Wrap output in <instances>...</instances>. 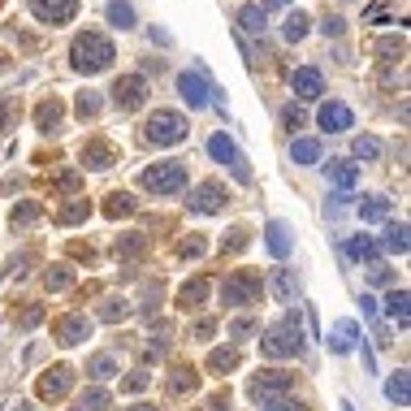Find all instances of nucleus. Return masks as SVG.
Segmentation results:
<instances>
[{
  "instance_id": "nucleus-1",
  "label": "nucleus",
  "mask_w": 411,
  "mask_h": 411,
  "mask_svg": "<svg viewBox=\"0 0 411 411\" xmlns=\"http://www.w3.org/2000/svg\"><path fill=\"white\" fill-rule=\"evenodd\" d=\"M113 44L100 35V30H87V35H78L74 39V48H70V61H74V70L78 74H100V70H108L113 65Z\"/></svg>"
},
{
  "instance_id": "nucleus-2",
  "label": "nucleus",
  "mask_w": 411,
  "mask_h": 411,
  "mask_svg": "<svg viewBox=\"0 0 411 411\" xmlns=\"http://www.w3.org/2000/svg\"><path fill=\"white\" fill-rule=\"evenodd\" d=\"M260 351H265L269 359H286V355H299L303 351V325H299V316H282L269 334H265V342H260Z\"/></svg>"
},
{
  "instance_id": "nucleus-3",
  "label": "nucleus",
  "mask_w": 411,
  "mask_h": 411,
  "mask_svg": "<svg viewBox=\"0 0 411 411\" xmlns=\"http://www.w3.org/2000/svg\"><path fill=\"white\" fill-rule=\"evenodd\" d=\"M147 143H156V147H173V143H182L187 139V117L182 113H169V108H160L147 117Z\"/></svg>"
},
{
  "instance_id": "nucleus-4",
  "label": "nucleus",
  "mask_w": 411,
  "mask_h": 411,
  "mask_svg": "<svg viewBox=\"0 0 411 411\" xmlns=\"http://www.w3.org/2000/svg\"><path fill=\"white\" fill-rule=\"evenodd\" d=\"M143 187L152 195H173L187 187V164L182 160H160L152 169H143Z\"/></svg>"
},
{
  "instance_id": "nucleus-5",
  "label": "nucleus",
  "mask_w": 411,
  "mask_h": 411,
  "mask_svg": "<svg viewBox=\"0 0 411 411\" xmlns=\"http://www.w3.org/2000/svg\"><path fill=\"white\" fill-rule=\"evenodd\" d=\"M221 299H225V307L256 303V299H260V277H256L251 269H238V273H229V277H225V286H221Z\"/></svg>"
},
{
  "instance_id": "nucleus-6",
  "label": "nucleus",
  "mask_w": 411,
  "mask_h": 411,
  "mask_svg": "<svg viewBox=\"0 0 411 411\" xmlns=\"http://www.w3.org/2000/svg\"><path fill=\"white\" fill-rule=\"evenodd\" d=\"M143 100H147V78H143V74H126V78L113 82V104H117L122 113L139 108Z\"/></svg>"
},
{
  "instance_id": "nucleus-7",
  "label": "nucleus",
  "mask_w": 411,
  "mask_h": 411,
  "mask_svg": "<svg viewBox=\"0 0 411 411\" xmlns=\"http://www.w3.org/2000/svg\"><path fill=\"white\" fill-rule=\"evenodd\" d=\"M290 385H294V376H290V372H260L256 381H251V399H256V403L282 399V394H290Z\"/></svg>"
},
{
  "instance_id": "nucleus-8",
  "label": "nucleus",
  "mask_w": 411,
  "mask_h": 411,
  "mask_svg": "<svg viewBox=\"0 0 411 411\" xmlns=\"http://www.w3.org/2000/svg\"><path fill=\"white\" fill-rule=\"evenodd\" d=\"M225 204H229V195H225L221 182H200V187H195V195H191V212H200V217L221 212Z\"/></svg>"
},
{
  "instance_id": "nucleus-9",
  "label": "nucleus",
  "mask_w": 411,
  "mask_h": 411,
  "mask_svg": "<svg viewBox=\"0 0 411 411\" xmlns=\"http://www.w3.org/2000/svg\"><path fill=\"white\" fill-rule=\"evenodd\" d=\"M30 13H35L39 22H48V26H61V22H70L78 13V0H30Z\"/></svg>"
},
{
  "instance_id": "nucleus-10",
  "label": "nucleus",
  "mask_w": 411,
  "mask_h": 411,
  "mask_svg": "<svg viewBox=\"0 0 411 411\" xmlns=\"http://www.w3.org/2000/svg\"><path fill=\"white\" fill-rule=\"evenodd\" d=\"M178 91H182V100L191 104V108H204L208 104V95H212V87H208V78L195 70V74H182L178 78Z\"/></svg>"
},
{
  "instance_id": "nucleus-11",
  "label": "nucleus",
  "mask_w": 411,
  "mask_h": 411,
  "mask_svg": "<svg viewBox=\"0 0 411 411\" xmlns=\"http://www.w3.org/2000/svg\"><path fill=\"white\" fill-rule=\"evenodd\" d=\"M290 87H294V95H299V100H316V95L325 91V78H321L316 65H303V70H294Z\"/></svg>"
},
{
  "instance_id": "nucleus-12",
  "label": "nucleus",
  "mask_w": 411,
  "mask_h": 411,
  "mask_svg": "<svg viewBox=\"0 0 411 411\" xmlns=\"http://www.w3.org/2000/svg\"><path fill=\"white\" fill-rule=\"evenodd\" d=\"M52 334H57L61 347H74V342H82V338L91 334V325H87V316H78V312H74V316H61V321H57Z\"/></svg>"
},
{
  "instance_id": "nucleus-13",
  "label": "nucleus",
  "mask_w": 411,
  "mask_h": 411,
  "mask_svg": "<svg viewBox=\"0 0 411 411\" xmlns=\"http://www.w3.org/2000/svg\"><path fill=\"white\" fill-rule=\"evenodd\" d=\"M70 381H74V372L65 368V364H57L52 372L39 376V399H61V394L70 390Z\"/></svg>"
},
{
  "instance_id": "nucleus-14",
  "label": "nucleus",
  "mask_w": 411,
  "mask_h": 411,
  "mask_svg": "<svg viewBox=\"0 0 411 411\" xmlns=\"http://www.w3.org/2000/svg\"><path fill=\"white\" fill-rule=\"evenodd\" d=\"M316 122H321L325 130H351V122H355V117H351V108H347V104H338V100H334V104H325V108L316 113Z\"/></svg>"
},
{
  "instance_id": "nucleus-15",
  "label": "nucleus",
  "mask_w": 411,
  "mask_h": 411,
  "mask_svg": "<svg viewBox=\"0 0 411 411\" xmlns=\"http://www.w3.org/2000/svg\"><path fill=\"white\" fill-rule=\"evenodd\" d=\"M265 242H269V251L277 260H286L290 256V229H286V221H269L265 225Z\"/></svg>"
},
{
  "instance_id": "nucleus-16",
  "label": "nucleus",
  "mask_w": 411,
  "mask_h": 411,
  "mask_svg": "<svg viewBox=\"0 0 411 411\" xmlns=\"http://www.w3.org/2000/svg\"><path fill=\"white\" fill-rule=\"evenodd\" d=\"M82 164H87V169H108V164H113V143L91 139L87 147H82Z\"/></svg>"
},
{
  "instance_id": "nucleus-17",
  "label": "nucleus",
  "mask_w": 411,
  "mask_h": 411,
  "mask_svg": "<svg viewBox=\"0 0 411 411\" xmlns=\"http://www.w3.org/2000/svg\"><path fill=\"white\" fill-rule=\"evenodd\" d=\"M208 290H212V286H208V277H195V282H187L182 290H178V307H187V312H191V307H200V303L208 299Z\"/></svg>"
},
{
  "instance_id": "nucleus-18",
  "label": "nucleus",
  "mask_w": 411,
  "mask_h": 411,
  "mask_svg": "<svg viewBox=\"0 0 411 411\" xmlns=\"http://www.w3.org/2000/svg\"><path fill=\"white\" fill-rule=\"evenodd\" d=\"M325 169H329V178H334V182H338L342 191H351V187H355V178H359L351 160H329V164H325Z\"/></svg>"
},
{
  "instance_id": "nucleus-19",
  "label": "nucleus",
  "mask_w": 411,
  "mask_h": 411,
  "mask_svg": "<svg viewBox=\"0 0 411 411\" xmlns=\"http://www.w3.org/2000/svg\"><path fill=\"white\" fill-rule=\"evenodd\" d=\"M238 26L251 30V35H260V30H265V9H260V5H242L238 9Z\"/></svg>"
},
{
  "instance_id": "nucleus-20",
  "label": "nucleus",
  "mask_w": 411,
  "mask_h": 411,
  "mask_svg": "<svg viewBox=\"0 0 411 411\" xmlns=\"http://www.w3.org/2000/svg\"><path fill=\"white\" fill-rule=\"evenodd\" d=\"M385 394H390V403L407 407V394H411V381H407V372H394L390 381H385Z\"/></svg>"
},
{
  "instance_id": "nucleus-21",
  "label": "nucleus",
  "mask_w": 411,
  "mask_h": 411,
  "mask_svg": "<svg viewBox=\"0 0 411 411\" xmlns=\"http://www.w3.org/2000/svg\"><path fill=\"white\" fill-rule=\"evenodd\" d=\"M273 290H277V299H282V303H290L294 294H299V277H294L290 269H282V273H277V282H273Z\"/></svg>"
},
{
  "instance_id": "nucleus-22",
  "label": "nucleus",
  "mask_w": 411,
  "mask_h": 411,
  "mask_svg": "<svg viewBox=\"0 0 411 411\" xmlns=\"http://www.w3.org/2000/svg\"><path fill=\"white\" fill-rule=\"evenodd\" d=\"M347 256H351V260H376V242H372L368 234H355V238L347 242Z\"/></svg>"
},
{
  "instance_id": "nucleus-23",
  "label": "nucleus",
  "mask_w": 411,
  "mask_h": 411,
  "mask_svg": "<svg viewBox=\"0 0 411 411\" xmlns=\"http://www.w3.org/2000/svg\"><path fill=\"white\" fill-rule=\"evenodd\" d=\"M35 122H39V130H57L61 126V104L57 100H44L39 113H35Z\"/></svg>"
},
{
  "instance_id": "nucleus-24",
  "label": "nucleus",
  "mask_w": 411,
  "mask_h": 411,
  "mask_svg": "<svg viewBox=\"0 0 411 411\" xmlns=\"http://www.w3.org/2000/svg\"><path fill=\"white\" fill-rule=\"evenodd\" d=\"M359 217H364V221H385V217H390V200L372 195L368 204H359Z\"/></svg>"
},
{
  "instance_id": "nucleus-25",
  "label": "nucleus",
  "mask_w": 411,
  "mask_h": 411,
  "mask_svg": "<svg viewBox=\"0 0 411 411\" xmlns=\"http://www.w3.org/2000/svg\"><path fill=\"white\" fill-rule=\"evenodd\" d=\"M282 35H286L290 44H299V39L307 35V18H303V13H286V22H282Z\"/></svg>"
},
{
  "instance_id": "nucleus-26",
  "label": "nucleus",
  "mask_w": 411,
  "mask_h": 411,
  "mask_svg": "<svg viewBox=\"0 0 411 411\" xmlns=\"http://www.w3.org/2000/svg\"><path fill=\"white\" fill-rule=\"evenodd\" d=\"M294 160H299V164H316L321 160V143L316 139H294Z\"/></svg>"
},
{
  "instance_id": "nucleus-27",
  "label": "nucleus",
  "mask_w": 411,
  "mask_h": 411,
  "mask_svg": "<svg viewBox=\"0 0 411 411\" xmlns=\"http://www.w3.org/2000/svg\"><path fill=\"white\" fill-rule=\"evenodd\" d=\"M208 156H212V160H221V164H225V160H234L238 152H234V143H229L225 135H212V139H208Z\"/></svg>"
},
{
  "instance_id": "nucleus-28",
  "label": "nucleus",
  "mask_w": 411,
  "mask_h": 411,
  "mask_svg": "<svg viewBox=\"0 0 411 411\" xmlns=\"http://www.w3.org/2000/svg\"><path fill=\"white\" fill-rule=\"evenodd\" d=\"M385 316L399 321V325H407V290H394L390 299H385Z\"/></svg>"
},
{
  "instance_id": "nucleus-29",
  "label": "nucleus",
  "mask_w": 411,
  "mask_h": 411,
  "mask_svg": "<svg viewBox=\"0 0 411 411\" xmlns=\"http://www.w3.org/2000/svg\"><path fill=\"white\" fill-rule=\"evenodd\" d=\"M108 22H113V26H122V30H126V26H135V9H130L126 0H113V5H108Z\"/></svg>"
},
{
  "instance_id": "nucleus-30",
  "label": "nucleus",
  "mask_w": 411,
  "mask_h": 411,
  "mask_svg": "<svg viewBox=\"0 0 411 411\" xmlns=\"http://www.w3.org/2000/svg\"><path fill=\"white\" fill-rule=\"evenodd\" d=\"M87 372L95 376V381H108V376L117 372V359H113V355H95L91 364H87Z\"/></svg>"
},
{
  "instance_id": "nucleus-31",
  "label": "nucleus",
  "mask_w": 411,
  "mask_h": 411,
  "mask_svg": "<svg viewBox=\"0 0 411 411\" xmlns=\"http://www.w3.org/2000/svg\"><path fill=\"white\" fill-rule=\"evenodd\" d=\"M355 338H359V325H355V321H342V325H338V338H334V351H351Z\"/></svg>"
},
{
  "instance_id": "nucleus-32",
  "label": "nucleus",
  "mask_w": 411,
  "mask_h": 411,
  "mask_svg": "<svg viewBox=\"0 0 411 411\" xmlns=\"http://www.w3.org/2000/svg\"><path fill=\"white\" fill-rule=\"evenodd\" d=\"M87 212H91V204H87V200H74V204H65V208L57 212V221H61V225H74V221L87 217Z\"/></svg>"
},
{
  "instance_id": "nucleus-33",
  "label": "nucleus",
  "mask_w": 411,
  "mask_h": 411,
  "mask_svg": "<svg viewBox=\"0 0 411 411\" xmlns=\"http://www.w3.org/2000/svg\"><path fill=\"white\" fill-rule=\"evenodd\" d=\"M130 212H135V200H130V195H108L104 217H130Z\"/></svg>"
},
{
  "instance_id": "nucleus-34",
  "label": "nucleus",
  "mask_w": 411,
  "mask_h": 411,
  "mask_svg": "<svg viewBox=\"0 0 411 411\" xmlns=\"http://www.w3.org/2000/svg\"><path fill=\"white\" fill-rule=\"evenodd\" d=\"M208 368L225 376L229 368H238V351H212V359H208Z\"/></svg>"
},
{
  "instance_id": "nucleus-35",
  "label": "nucleus",
  "mask_w": 411,
  "mask_h": 411,
  "mask_svg": "<svg viewBox=\"0 0 411 411\" xmlns=\"http://www.w3.org/2000/svg\"><path fill=\"white\" fill-rule=\"evenodd\" d=\"M355 156L359 160H376V156H381V143H376L372 135H359L355 139Z\"/></svg>"
},
{
  "instance_id": "nucleus-36",
  "label": "nucleus",
  "mask_w": 411,
  "mask_h": 411,
  "mask_svg": "<svg viewBox=\"0 0 411 411\" xmlns=\"http://www.w3.org/2000/svg\"><path fill=\"white\" fill-rule=\"evenodd\" d=\"M13 225H30V221H39V204L35 200H26V204H18L13 208V217H9Z\"/></svg>"
},
{
  "instance_id": "nucleus-37",
  "label": "nucleus",
  "mask_w": 411,
  "mask_h": 411,
  "mask_svg": "<svg viewBox=\"0 0 411 411\" xmlns=\"http://www.w3.org/2000/svg\"><path fill=\"white\" fill-rule=\"evenodd\" d=\"M385 247L390 251H407V225H385Z\"/></svg>"
},
{
  "instance_id": "nucleus-38",
  "label": "nucleus",
  "mask_w": 411,
  "mask_h": 411,
  "mask_svg": "<svg viewBox=\"0 0 411 411\" xmlns=\"http://www.w3.org/2000/svg\"><path fill=\"white\" fill-rule=\"evenodd\" d=\"M195 385H200V376H195L191 368H178V376L169 381V390H173V394H187V390H195Z\"/></svg>"
},
{
  "instance_id": "nucleus-39",
  "label": "nucleus",
  "mask_w": 411,
  "mask_h": 411,
  "mask_svg": "<svg viewBox=\"0 0 411 411\" xmlns=\"http://www.w3.org/2000/svg\"><path fill=\"white\" fill-rule=\"evenodd\" d=\"M104 407H108L104 390H87V394H82V411H104Z\"/></svg>"
},
{
  "instance_id": "nucleus-40",
  "label": "nucleus",
  "mask_w": 411,
  "mask_h": 411,
  "mask_svg": "<svg viewBox=\"0 0 411 411\" xmlns=\"http://www.w3.org/2000/svg\"><path fill=\"white\" fill-rule=\"evenodd\" d=\"M260 411H303V403H294L290 394H282V399H269V403H260Z\"/></svg>"
},
{
  "instance_id": "nucleus-41",
  "label": "nucleus",
  "mask_w": 411,
  "mask_h": 411,
  "mask_svg": "<svg viewBox=\"0 0 411 411\" xmlns=\"http://www.w3.org/2000/svg\"><path fill=\"white\" fill-rule=\"evenodd\" d=\"M74 282V273L70 269H65V265H57L52 273H48V286H52V290H65V286H70Z\"/></svg>"
},
{
  "instance_id": "nucleus-42",
  "label": "nucleus",
  "mask_w": 411,
  "mask_h": 411,
  "mask_svg": "<svg viewBox=\"0 0 411 411\" xmlns=\"http://www.w3.org/2000/svg\"><path fill=\"white\" fill-rule=\"evenodd\" d=\"M126 312H130L126 299H108V303L100 307V316H104V321H117V316H126Z\"/></svg>"
},
{
  "instance_id": "nucleus-43",
  "label": "nucleus",
  "mask_w": 411,
  "mask_h": 411,
  "mask_svg": "<svg viewBox=\"0 0 411 411\" xmlns=\"http://www.w3.org/2000/svg\"><path fill=\"white\" fill-rule=\"evenodd\" d=\"M139 251H143V238H139V234H130V238H122V242H117V256H126V260H130V256H139Z\"/></svg>"
},
{
  "instance_id": "nucleus-44",
  "label": "nucleus",
  "mask_w": 411,
  "mask_h": 411,
  "mask_svg": "<svg viewBox=\"0 0 411 411\" xmlns=\"http://www.w3.org/2000/svg\"><path fill=\"white\" fill-rule=\"evenodd\" d=\"M147 381H152V376H147V372L139 368L135 376H126V381H122V390H130V394H139V390H147Z\"/></svg>"
},
{
  "instance_id": "nucleus-45",
  "label": "nucleus",
  "mask_w": 411,
  "mask_h": 411,
  "mask_svg": "<svg viewBox=\"0 0 411 411\" xmlns=\"http://www.w3.org/2000/svg\"><path fill=\"white\" fill-rule=\"evenodd\" d=\"M95 113H100V100H95V95L87 91V95L78 100V117H95Z\"/></svg>"
},
{
  "instance_id": "nucleus-46",
  "label": "nucleus",
  "mask_w": 411,
  "mask_h": 411,
  "mask_svg": "<svg viewBox=\"0 0 411 411\" xmlns=\"http://www.w3.org/2000/svg\"><path fill=\"white\" fill-rule=\"evenodd\" d=\"M242 247H247V229H234V234L221 242V251H242Z\"/></svg>"
},
{
  "instance_id": "nucleus-47",
  "label": "nucleus",
  "mask_w": 411,
  "mask_h": 411,
  "mask_svg": "<svg viewBox=\"0 0 411 411\" xmlns=\"http://www.w3.org/2000/svg\"><path fill=\"white\" fill-rule=\"evenodd\" d=\"M376 52H381V57H403V39H381Z\"/></svg>"
},
{
  "instance_id": "nucleus-48",
  "label": "nucleus",
  "mask_w": 411,
  "mask_h": 411,
  "mask_svg": "<svg viewBox=\"0 0 411 411\" xmlns=\"http://www.w3.org/2000/svg\"><path fill=\"white\" fill-rule=\"evenodd\" d=\"M39 316H44V312H39V307H22V316H18V325H22V329H30V325H39Z\"/></svg>"
},
{
  "instance_id": "nucleus-49",
  "label": "nucleus",
  "mask_w": 411,
  "mask_h": 411,
  "mask_svg": "<svg viewBox=\"0 0 411 411\" xmlns=\"http://www.w3.org/2000/svg\"><path fill=\"white\" fill-rule=\"evenodd\" d=\"M342 30H347L342 18H325V35H342Z\"/></svg>"
},
{
  "instance_id": "nucleus-50",
  "label": "nucleus",
  "mask_w": 411,
  "mask_h": 411,
  "mask_svg": "<svg viewBox=\"0 0 411 411\" xmlns=\"http://www.w3.org/2000/svg\"><path fill=\"white\" fill-rule=\"evenodd\" d=\"M372 282H376V286H385V282H390V269L376 265V269H372Z\"/></svg>"
},
{
  "instance_id": "nucleus-51",
  "label": "nucleus",
  "mask_w": 411,
  "mask_h": 411,
  "mask_svg": "<svg viewBox=\"0 0 411 411\" xmlns=\"http://www.w3.org/2000/svg\"><path fill=\"white\" fill-rule=\"evenodd\" d=\"M286 126L294 130V126H303V113H294V108H286Z\"/></svg>"
},
{
  "instance_id": "nucleus-52",
  "label": "nucleus",
  "mask_w": 411,
  "mask_h": 411,
  "mask_svg": "<svg viewBox=\"0 0 411 411\" xmlns=\"http://www.w3.org/2000/svg\"><path fill=\"white\" fill-rule=\"evenodd\" d=\"M359 303H364V316L372 321V316H376V299H368V294H364V299H359Z\"/></svg>"
},
{
  "instance_id": "nucleus-53",
  "label": "nucleus",
  "mask_w": 411,
  "mask_h": 411,
  "mask_svg": "<svg viewBox=\"0 0 411 411\" xmlns=\"http://www.w3.org/2000/svg\"><path fill=\"white\" fill-rule=\"evenodd\" d=\"M282 5H290V0H260V9H282Z\"/></svg>"
},
{
  "instance_id": "nucleus-54",
  "label": "nucleus",
  "mask_w": 411,
  "mask_h": 411,
  "mask_svg": "<svg viewBox=\"0 0 411 411\" xmlns=\"http://www.w3.org/2000/svg\"><path fill=\"white\" fill-rule=\"evenodd\" d=\"M130 411H156V407H147V403H143V407H130Z\"/></svg>"
},
{
  "instance_id": "nucleus-55",
  "label": "nucleus",
  "mask_w": 411,
  "mask_h": 411,
  "mask_svg": "<svg viewBox=\"0 0 411 411\" xmlns=\"http://www.w3.org/2000/svg\"><path fill=\"white\" fill-rule=\"evenodd\" d=\"M0 70H5V52H0Z\"/></svg>"
},
{
  "instance_id": "nucleus-56",
  "label": "nucleus",
  "mask_w": 411,
  "mask_h": 411,
  "mask_svg": "<svg viewBox=\"0 0 411 411\" xmlns=\"http://www.w3.org/2000/svg\"><path fill=\"white\" fill-rule=\"evenodd\" d=\"M347 411H351V407H347Z\"/></svg>"
}]
</instances>
